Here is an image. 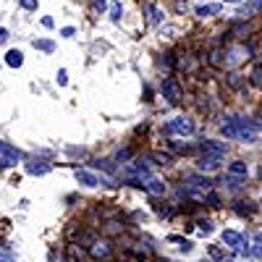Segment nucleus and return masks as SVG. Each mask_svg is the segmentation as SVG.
<instances>
[{
  "label": "nucleus",
  "mask_w": 262,
  "mask_h": 262,
  "mask_svg": "<svg viewBox=\"0 0 262 262\" xmlns=\"http://www.w3.org/2000/svg\"><path fill=\"white\" fill-rule=\"evenodd\" d=\"M226 139H242V142H257V131L259 123L249 121V118H231L221 126Z\"/></svg>",
  "instance_id": "obj_1"
},
{
  "label": "nucleus",
  "mask_w": 262,
  "mask_h": 262,
  "mask_svg": "<svg viewBox=\"0 0 262 262\" xmlns=\"http://www.w3.org/2000/svg\"><path fill=\"white\" fill-rule=\"evenodd\" d=\"M90 257L97 259V262H107V259L113 257V247H111V242H107V238H97V242H92V247H90Z\"/></svg>",
  "instance_id": "obj_2"
},
{
  "label": "nucleus",
  "mask_w": 262,
  "mask_h": 262,
  "mask_svg": "<svg viewBox=\"0 0 262 262\" xmlns=\"http://www.w3.org/2000/svg\"><path fill=\"white\" fill-rule=\"evenodd\" d=\"M168 131L170 134H179V137H189V134H194V121H189L186 116H176L168 121Z\"/></svg>",
  "instance_id": "obj_3"
},
{
  "label": "nucleus",
  "mask_w": 262,
  "mask_h": 262,
  "mask_svg": "<svg viewBox=\"0 0 262 262\" xmlns=\"http://www.w3.org/2000/svg\"><path fill=\"white\" fill-rule=\"evenodd\" d=\"M74 176H76V181H79L81 186H90V189H95V186H100V184H111L107 179L97 176V173L86 170V168H76V170H74Z\"/></svg>",
  "instance_id": "obj_4"
},
{
  "label": "nucleus",
  "mask_w": 262,
  "mask_h": 262,
  "mask_svg": "<svg viewBox=\"0 0 262 262\" xmlns=\"http://www.w3.org/2000/svg\"><path fill=\"white\" fill-rule=\"evenodd\" d=\"M142 181V189H147L149 194H165V184L158 179V176H152V173H144V176H139Z\"/></svg>",
  "instance_id": "obj_5"
},
{
  "label": "nucleus",
  "mask_w": 262,
  "mask_h": 262,
  "mask_svg": "<svg viewBox=\"0 0 262 262\" xmlns=\"http://www.w3.org/2000/svg\"><path fill=\"white\" fill-rule=\"evenodd\" d=\"M200 149H202V155H217V158H223V155H226V142L202 139V142H200Z\"/></svg>",
  "instance_id": "obj_6"
},
{
  "label": "nucleus",
  "mask_w": 262,
  "mask_h": 262,
  "mask_svg": "<svg viewBox=\"0 0 262 262\" xmlns=\"http://www.w3.org/2000/svg\"><path fill=\"white\" fill-rule=\"evenodd\" d=\"M163 97H165L168 102H173V105L181 100V90H179L176 79H165V81H163Z\"/></svg>",
  "instance_id": "obj_7"
},
{
  "label": "nucleus",
  "mask_w": 262,
  "mask_h": 262,
  "mask_svg": "<svg viewBox=\"0 0 262 262\" xmlns=\"http://www.w3.org/2000/svg\"><path fill=\"white\" fill-rule=\"evenodd\" d=\"M223 244L231 247L233 252H242L244 249V236L236 233V231H223Z\"/></svg>",
  "instance_id": "obj_8"
},
{
  "label": "nucleus",
  "mask_w": 262,
  "mask_h": 262,
  "mask_svg": "<svg viewBox=\"0 0 262 262\" xmlns=\"http://www.w3.org/2000/svg\"><path fill=\"white\" fill-rule=\"evenodd\" d=\"M196 168L200 170H217L221 168V158L217 155H202L200 160H196Z\"/></svg>",
  "instance_id": "obj_9"
},
{
  "label": "nucleus",
  "mask_w": 262,
  "mask_h": 262,
  "mask_svg": "<svg viewBox=\"0 0 262 262\" xmlns=\"http://www.w3.org/2000/svg\"><path fill=\"white\" fill-rule=\"evenodd\" d=\"M228 173L236 176V179H247L249 176V165L244 160H233V163H228Z\"/></svg>",
  "instance_id": "obj_10"
},
{
  "label": "nucleus",
  "mask_w": 262,
  "mask_h": 262,
  "mask_svg": "<svg viewBox=\"0 0 262 262\" xmlns=\"http://www.w3.org/2000/svg\"><path fill=\"white\" fill-rule=\"evenodd\" d=\"M27 173H29V176H45V173H50V163H45V160H34V163L27 165Z\"/></svg>",
  "instance_id": "obj_11"
},
{
  "label": "nucleus",
  "mask_w": 262,
  "mask_h": 262,
  "mask_svg": "<svg viewBox=\"0 0 262 262\" xmlns=\"http://www.w3.org/2000/svg\"><path fill=\"white\" fill-rule=\"evenodd\" d=\"M0 155H3L6 160H13V163L24 158V155H21V152H18L16 147H11V144H8V142H3V139H0Z\"/></svg>",
  "instance_id": "obj_12"
},
{
  "label": "nucleus",
  "mask_w": 262,
  "mask_h": 262,
  "mask_svg": "<svg viewBox=\"0 0 262 262\" xmlns=\"http://www.w3.org/2000/svg\"><path fill=\"white\" fill-rule=\"evenodd\" d=\"M186 184L194 186V189H210V186H212V181H210L207 176H200V173H191V176H186Z\"/></svg>",
  "instance_id": "obj_13"
},
{
  "label": "nucleus",
  "mask_w": 262,
  "mask_h": 262,
  "mask_svg": "<svg viewBox=\"0 0 262 262\" xmlns=\"http://www.w3.org/2000/svg\"><path fill=\"white\" fill-rule=\"evenodd\" d=\"M6 63L11 66V69H21V63H24V53H21V50H8Z\"/></svg>",
  "instance_id": "obj_14"
},
{
  "label": "nucleus",
  "mask_w": 262,
  "mask_h": 262,
  "mask_svg": "<svg viewBox=\"0 0 262 262\" xmlns=\"http://www.w3.org/2000/svg\"><path fill=\"white\" fill-rule=\"evenodd\" d=\"M144 11H147V18H149V24H160V21H163V11H160L158 6L147 3V6H144Z\"/></svg>",
  "instance_id": "obj_15"
},
{
  "label": "nucleus",
  "mask_w": 262,
  "mask_h": 262,
  "mask_svg": "<svg viewBox=\"0 0 262 262\" xmlns=\"http://www.w3.org/2000/svg\"><path fill=\"white\" fill-rule=\"evenodd\" d=\"M34 48L42 50V53H53L55 50V42L53 39H34Z\"/></svg>",
  "instance_id": "obj_16"
},
{
  "label": "nucleus",
  "mask_w": 262,
  "mask_h": 262,
  "mask_svg": "<svg viewBox=\"0 0 262 262\" xmlns=\"http://www.w3.org/2000/svg\"><path fill=\"white\" fill-rule=\"evenodd\" d=\"M149 158L155 160V165H170V155H165V152H152Z\"/></svg>",
  "instance_id": "obj_17"
},
{
  "label": "nucleus",
  "mask_w": 262,
  "mask_h": 262,
  "mask_svg": "<svg viewBox=\"0 0 262 262\" xmlns=\"http://www.w3.org/2000/svg\"><path fill=\"white\" fill-rule=\"evenodd\" d=\"M217 11H221V6H200V8H196V16H212V13H217Z\"/></svg>",
  "instance_id": "obj_18"
},
{
  "label": "nucleus",
  "mask_w": 262,
  "mask_h": 262,
  "mask_svg": "<svg viewBox=\"0 0 262 262\" xmlns=\"http://www.w3.org/2000/svg\"><path fill=\"white\" fill-rule=\"evenodd\" d=\"M168 242H173V244H181V252H189V249H191V242H189V238H181V236H170Z\"/></svg>",
  "instance_id": "obj_19"
},
{
  "label": "nucleus",
  "mask_w": 262,
  "mask_h": 262,
  "mask_svg": "<svg viewBox=\"0 0 262 262\" xmlns=\"http://www.w3.org/2000/svg\"><path fill=\"white\" fill-rule=\"evenodd\" d=\"M121 16H123V8H121L118 3H113V6H111V18H113V21H121Z\"/></svg>",
  "instance_id": "obj_20"
},
{
  "label": "nucleus",
  "mask_w": 262,
  "mask_h": 262,
  "mask_svg": "<svg viewBox=\"0 0 262 262\" xmlns=\"http://www.w3.org/2000/svg\"><path fill=\"white\" fill-rule=\"evenodd\" d=\"M196 228H200V233H212V223L210 221H200V223H196Z\"/></svg>",
  "instance_id": "obj_21"
},
{
  "label": "nucleus",
  "mask_w": 262,
  "mask_h": 262,
  "mask_svg": "<svg viewBox=\"0 0 262 262\" xmlns=\"http://www.w3.org/2000/svg\"><path fill=\"white\" fill-rule=\"evenodd\" d=\"M205 200L210 202V207H221V196H217V194H212V191L205 196Z\"/></svg>",
  "instance_id": "obj_22"
},
{
  "label": "nucleus",
  "mask_w": 262,
  "mask_h": 262,
  "mask_svg": "<svg viewBox=\"0 0 262 262\" xmlns=\"http://www.w3.org/2000/svg\"><path fill=\"white\" fill-rule=\"evenodd\" d=\"M18 6L27 11H37V0H18Z\"/></svg>",
  "instance_id": "obj_23"
},
{
  "label": "nucleus",
  "mask_w": 262,
  "mask_h": 262,
  "mask_svg": "<svg viewBox=\"0 0 262 262\" xmlns=\"http://www.w3.org/2000/svg\"><path fill=\"white\" fill-rule=\"evenodd\" d=\"M244 205H247V202H238L236 212H238V215H252V212H254V205H252V207H244Z\"/></svg>",
  "instance_id": "obj_24"
},
{
  "label": "nucleus",
  "mask_w": 262,
  "mask_h": 262,
  "mask_svg": "<svg viewBox=\"0 0 262 262\" xmlns=\"http://www.w3.org/2000/svg\"><path fill=\"white\" fill-rule=\"evenodd\" d=\"M252 79H254V84H257V86H262V66H257V69H254Z\"/></svg>",
  "instance_id": "obj_25"
},
{
  "label": "nucleus",
  "mask_w": 262,
  "mask_h": 262,
  "mask_svg": "<svg viewBox=\"0 0 262 262\" xmlns=\"http://www.w3.org/2000/svg\"><path fill=\"white\" fill-rule=\"evenodd\" d=\"M0 262H16V257H13L11 252H3V249H0Z\"/></svg>",
  "instance_id": "obj_26"
},
{
  "label": "nucleus",
  "mask_w": 262,
  "mask_h": 262,
  "mask_svg": "<svg viewBox=\"0 0 262 262\" xmlns=\"http://www.w3.org/2000/svg\"><path fill=\"white\" fill-rule=\"evenodd\" d=\"M210 257H212V259H221V257H226V254H223V249H217V247H210Z\"/></svg>",
  "instance_id": "obj_27"
},
{
  "label": "nucleus",
  "mask_w": 262,
  "mask_h": 262,
  "mask_svg": "<svg viewBox=\"0 0 262 262\" xmlns=\"http://www.w3.org/2000/svg\"><path fill=\"white\" fill-rule=\"evenodd\" d=\"M116 158H118L121 163H123V160H128V158H131V149H121V152H118Z\"/></svg>",
  "instance_id": "obj_28"
},
{
  "label": "nucleus",
  "mask_w": 262,
  "mask_h": 262,
  "mask_svg": "<svg viewBox=\"0 0 262 262\" xmlns=\"http://www.w3.org/2000/svg\"><path fill=\"white\" fill-rule=\"evenodd\" d=\"M58 84H60V86H66V84H69V79H66V71H63V69L58 71Z\"/></svg>",
  "instance_id": "obj_29"
},
{
  "label": "nucleus",
  "mask_w": 262,
  "mask_h": 262,
  "mask_svg": "<svg viewBox=\"0 0 262 262\" xmlns=\"http://www.w3.org/2000/svg\"><path fill=\"white\" fill-rule=\"evenodd\" d=\"M74 32H76L74 27H66V29H60V34H63V37H74Z\"/></svg>",
  "instance_id": "obj_30"
},
{
  "label": "nucleus",
  "mask_w": 262,
  "mask_h": 262,
  "mask_svg": "<svg viewBox=\"0 0 262 262\" xmlns=\"http://www.w3.org/2000/svg\"><path fill=\"white\" fill-rule=\"evenodd\" d=\"M6 39H8V29H6V27H0V45H3Z\"/></svg>",
  "instance_id": "obj_31"
},
{
  "label": "nucleus",
  "mask_w": 262,
  "mask_h": 262,
  "mask_svg": "<svg viewBox=\"0 0 262 262\" xmlns=\"http://www.w3.org/2000/svg\"><path fill=\"white\" fill-rule=\"evenodd\" d=\"M42 27H45V29H53V18L45 16V18H42Z\"/></svg>",
  "instance_id": "obj_32"
},
{
  "label": "nucleus",
  "mask_w": 262,
  "mask_h": 262,
  "mask_svg": "<svg viewBox=\"0 0 262 262\" xmlns=\"http://www.w3.org/2000/svg\"><path fill=\"white\" fill-rule=\"evenodd\" d=\"M95 8H100V11H102V8H105V0H95Z\"/></svg>",
  "instance_id": "obj_33"
},
{
  "label": "nucleus",
  "mask_w": 262,
  "mask_h": 262,
  "mask_svg": "<svg viewBox=\"0 0 262 262\" xmlns=\"http://www.w3.org/2000/svg\"><path fill=\"white\" fill-rule=\"evenodd\" d=\"M254 242H257V244H262V233H257V236H254Z\"/></svg>",
  "instance_id": "obj_34"
},
{
  "label": "nucleus",
  "mask_w": 262,
  "mask_h": 262,
  "mask_svg": "<svg viewBox=\"0 0 262 262\" xmlns=\"http://www.w3.org/2000/svg\"><path fill=\"white\" fill-rule=\"evenodd\" d=\"M217 262H233L231 257H221V259H217Z\"/></svg>",
  "instance_id": "obj_35"
},
{
  "label": "nucleus",
  "mask_w": 262,
  "mask_h": 262,
  "mask_svg": "<svg viewBox=\"0 0 262 262\" xmlns=\"http://www.w3.org/2000/svg\"><path fill=\"white\" fill-rule=\"evenodd\" d=\"M226 3H242V0H226Z\"/></svg>",
  "instance_id": "obj_36"
},
{
  "label": "nucleus",
  "mask_w": 262,
  "mask_h": 262,
  "mask_svg": "<svg viewBox=\"0 0 262 262\" xmlns=\"http://www.w3.org/2000/svg\"><path fill=\"white\" fill-rule=\"evenodd\" d=\"M202 262H210V259H202Z\"/></svg>",
  "instance_id": "obj_37"
},
{
  "label": "nucleus",
  "mask_w": 262,
  "mask_h": 262,
  "mask_svg": "<svg viewBox=\"0 0 262 262\" xmlns=\"http://www.w3.org/2000/svg\"><path fill=\"white\" fill-rule=\"evenodd\" d=\"M259 176H262V170H259Z\"/></svg>",
  "instance_id": "obj_38"
},
{
  "label": "nucleus",
  "mask_w": 262,
  "mask_h": 262,
  "mask_svg": "<svg viewBox=\"0 0 262 262\" xmlns=\"http://www.w3.org/2000/svg\"><path fill=\"white\" fill-rule=\"evenodd\" d=\"M259 202H262V200H259Z\"/></svg>",
  "instance_id": "obj_39"
}]
</instances>
